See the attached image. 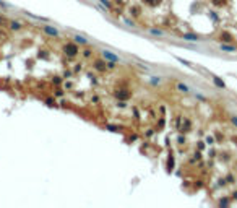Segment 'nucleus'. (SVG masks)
I'll return each instance as SVG.
<instances>
[{
	"instance_id": "f03ea898",
	"label": "nucleus",
	"mask_w": 237,
	"mask_h": 208,
	"mask_svg": "<svg viewBox=\"0 0 237 208\" xmlns=\"http://www.w3.org/2000/svg\"><path fill=\"white\" fill-rule=\"evenodd\" d=\"M213 2H214L216 5H221V2H223V0H213Z\"/></svg>"
},
{
	"instance_id": "f257e3e1",
	"label": "nucleus",
	"mask_w": 237,
	"mask_h": 208,
	"mask_svg": "<svg viewBox=\"0 0 237 208\" xmlns=\"http://www.w3.org/2000/svg\"><path fill=\"white\" fill-rule=\"evenodd\" d=\"M145 2H146V3H149V5H156V3L159 2V0H145Z\"/></svg>"
}]
</instances>
